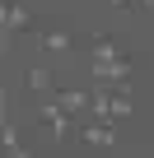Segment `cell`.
<instances>
[{
  "instance_id": "6da1fadb",
  "label": "cell",
  "mask_w": 154,
  "mask_h": 158,
  "mask_svg": "<svg viewBox=\"0 0 154 158\" xmlns=\"http://www.w3.org/2000/svg\"><path fill=\"white\" fill-rule=\"evenodd\" d=\"M33 37H37V51H42V56H65V51H75V42H80L65 19H47Z\"/></svg>"
},
{
  "instance_id": "7a4b0ae2",
  "label": "cell",
  "mask_w": 154,
  "mask_h": 158,
  "mask_svg": "<svg viewBox=\"0 0 154 158\" xmlns=\"http://www.w3.org/2000/svg\"><path fill=\"white\" fill-rule=\"evenodd\" d=\"M89 74L103 89H131L135 79V56H117V60H89Z\"/></svg>"
},
{
  "instance_id": "3957f363",
  "label": "cell",
  "mask_w": 154,
  "mask_h": 158,
  "mask_svg": "<svg viewBox=\"0 0 154 158\" xmlns=\"http://www.w3.org/2000/svg\"><path fill=\"white\" fill-rule=\"evenodd\" d=\"M0 28H5V33H37L42 23L19 5V0H0Z\"/></svg>"
},
{
  "instance_id": "277c9868",
  "label": "cell",
  "mask_w": 154,
  "mask_h": 158,
  "mask_svg": "<svg viewBox=\"0 0 154 158\" xmlns=\"http://www.w3.org/2000/svg\"><path fill=\"white\" fill-rule=\"evenodd\" d=\"M80 51H89V60H117V56H126L121 37H112V33H94L89 42L80 37Z\"/></svg>"
},
{
  "instance_id": "5b68a950",
  "label": "cell",
  "mask_w": 154,
  "mask_h": 158,
  "mask_svg": "<svg viewBox=\"0 0 154 158\" xmlns=\"http://www.w3.org/2000/svg\"><path fill=\"white\" fill-rule=\"evenodd\" d=\"M24 89H28V98H33V102H42V98H51V93H56V74H51L47 65H33V70L24 74Z\"/></svg>"
},
{
  "instance_id": "8992f818",
  "label": "cell",
  "mask_w": 154,
  "mask_h": 158,
  "mask_svg": "<svg viewBox=\"0 0 154 158\" xmlns=\"http://www.w3.org/2000/svg\"><path fill=\"white\" fill-rule=\"evenodd\" d=\"M75 139H84V144H117V130H112V121H80V135H75Z\"/></svg>"
},
{
  "instance_id": "52a82bcc",
  "label": "cell",
  "mask_w": 154,
  "mask_h": 158,
  "mask_svg": "<svg viewBox=\"0 0 154 158\" xmlns=\"http://www.w3.org/2000/svg\"><path fill=\"white\" fill-rule=\"evenodd\" d=\"M56 98H61V107H65L75 121L89 116V93H84V89H56Z\"/></svg>"
},
{
  "instance_id": "ba28073f",
  "label": "cell",
  "mask_w": 154,
  "mask_h": 158,
  "mask_svg": "<svg viewBox=\"0 0 154 158\" xmlns=\"http://www.w3.org/2000/svg\"><path fill=\"white\" fill-rule=\"evenodd\" d=\"M135 112V98H131V89H112V98H108V121L117 126V121H126Z\"/></svg>"
},
{
  "instance_id": "9c48e42d",
  "label": "cell",
  "mask_w": 154,
  "mask_h": 158,
  "mask_svg": "<svg viewBox=\"0 0 154 158\" xmlns=\"http://www.w3.org/2000/svg\"><path fill=\"white\" fill-rule=\"evenodd\" d=\"M0 144H5V149H19V144H24V135H19V126H14V121L0 126Z\"/></svg>"
},
{
  "instance_id": "30bf717a",
  "label": "cell",
  "mask_w": 154,
  "mask_h": 158,
  "mask_svg": "<svg viewBox=\"0 0 154 158\" xmlns=\"http://www.w3.org/2000/svg\"><path fill=\"white\" fill-rule=\"evenodd\" d=\"M117 10H126V14H140V0H112Z\"/></svg>"
},
{
  "instance_id": "8fae6325",
  "label": "cell",
  "mask_w": 154,
  "mask_h": 158,
  "mask_svg": "<svg viewBox=\"0 0 154 158\" xmlns=\"http://www.w3.org/2000/svg\"><path fill=\"white\" fill-rule=\"evenodd\" d=\"M10 158H33V144H19V149H10Z\"/></svg>"
},
{
  "instance_id": "7c38bea8",
  "label": "cell",
  "mask_w": 154,
  "mask_h": 158,
  "mask_svg": "<svg viewBox=\"0 0 154 158\" xmlns=\"http://www.w3.org/2000/svg\"><path fill=\"white\" fill-rule=\"evenodd\" d=\"M140 14H154V0H140Z\"/></svg>"
}]
</instances>
